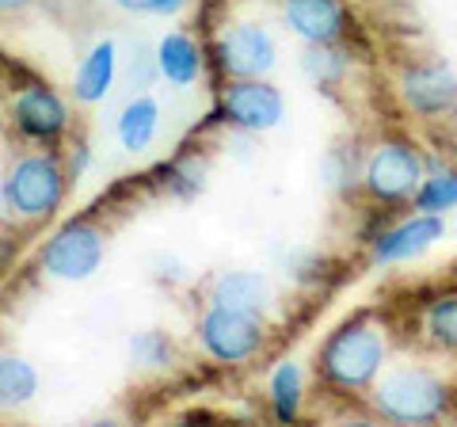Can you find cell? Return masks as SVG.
Returning <instances> with one entry per match:
<instances>
[{
  "instance_id": "8",
  "label": "cell",
  "mask_w": 457,
  "mask_h": 427,
  "mask_svg": "<svg viewBox=\"0 0 457 427\" xmlns=\"http://www.w3.org/2000/svg\"><path fill=\"white\" fill-rule=\"evenodd\" d=\"M213 54H218V69L233 80L267 77L278 62V46H275V38H270V31L263 23H248V20L225 27Z\"/></svg>"
},
{
  "instance_id": "13",
  "label": "cell",
  "mask_w": 457,
  "mask_h": 427,
  "mask_svg": "<svg viewBox=\"0 0 457 427\" xmlns=\"http://www.w3.org/2000/svg\"><path fill=\"white\" fill-rule=\"evenodd\" d=\"M270 302H275V290H270L263 272H225L210 287V306L252 313V317H263Z\"/></svg>"
},
{
  "instance_id": "9",
  "label": "cell",
  "mask_w": 457,
  "mask_h": 427,
  "mask_svg": "<svg viewBox=\"0 0 457 427\" xmlns=\"http://www.w3.org/2000/svg\"><path fill=\"white\" fill-rule=\"evenodd\" d=\"M400 99L411 115L420 119H442L457 107V73L446 62H423L408 65L400 73Z\"/></svg>"
},
{
  "instance_id": "14",
  "label": "cell",
  "mask_w": 457,
  "mask_h": 427,
  "mask_svg": "<svg viewBox=\"0 0 457 427\" xmlns=\"http://www.w3.org/2000/svg\"><path fill=\"white\" fill-rule=\"evenodd\" d=\"M156 73H161L171 88H191L203 77V50L187 31H168L156 42Z\"/></svg>"
},
{
  "instance_id": "26",
  "label": "cell",
  "mask_w": 457,
  "mask_h": 427,
  "mask_svg": "<svg viewBox=\"0 0 457 427\" xmlns=\"http://www.w3.org/2000/svg\"><path fill=\"white\" fill-rule=\"evenodd\" d=\"M23 8H31V0H0V12H4V16H12V12H23Z\"/></svg>"
},
{
  "instance_id": "17",
  "label": "cell",
  "mask_w": 457,
  "mask_h": 427,
  "mask_svg": "<svg viewBox=\"0 0 457 427\" xmlns=\"http://www.w3.org/2000/svg\"><path fill=\"white\" fill-rule=\"evenodd\" d=\"M270 416H275L278 423H294L297 416H302V397H305V374L297 363H278L275 374H270Z\"/></svg>"
},
{
  "instance_id": "16",
  "label": "cell",
  "mask_w": 457,
  "mask_h": 427,
  "mask_svg": "<svg viewBox=\"0 0 457 427\" xmlns=\"http://www.w3.org/2000/svg\"><path fill=\"white\" fill-rule=\"evenodd\" d=\"M114 130H119L122 149H130V153L149 149L156 130H161V104H156L153 96H134L130 104L122 107L119 126H114Z\"/></svg>"
},
{
  "instance_id": "12",
  "label": "cell",
  "mask_w": 457,
  "mask_h": 427,
  "mask_svg": "<svg viewBox=\"0 0 457 427\" xmlns=\"http://www.w3.org/2000/svg\"><path fill=\"white\" fill-rule=\"evenodd\" d=\"M12 115H16L20 134L31 141H57L69 130L65 99L54 88H46V84H27V88H20L16 104H12Z\"/></svg>"
},
{
  "instance_id": "3",
  "label": "cell",
  "mask_w": 457,
  "mask_h": 427,
  "mask_svg": "<svg viewBox=\"0 0 457 427\" xmlns=\"http://www.w3.org/2000/svg\"><path fill=\"white\" fill-rule=\"evenodd\" d=\"M69 172L54 153H35L12 164V172L0 183V198L4 206L23 222H42L62 206Z\"/></svg>"
},
{
  "instance_id": "23",
  "label": "cell",
  "mask_w": 457,
  "mask_h": 427,
  "mask_svg": "<svg viewBox=\"0 0 457 427\" xmlns=\"http://www.w3.org/2000/svg\"><path fill=\"white\" fill-rule=\"evenodd\" d=\"M153 77H161V73H156V58H149L145 50H137L134 62H130V80H134V88H149Z\"/></svg>"
},
{
  "instance_id": "11",
  "label": "cell",
  "mask_w": 457,
  "mask_h": 427,
  "mask_svg": "<svg viewBox=\"0 0 457 427\" xmlns=\"http://www.w3.org/2000/svg\"><path fill=\"white\" fill-rule=\"evenodd\" d=\"M286 27L309 42H343L351 31V12L343 0H282Z\"/></svg>"
},
{
  "instance_id": "28",
  "label": "cell",
  "mask_w": 457,
  "mask_h": 427,
  "mask_svg": "<svg viewBox=\"0 0 457 427\" xmlns=\"http://www.w3.org/2000/svg\"><path fill=\"white\" fill-rule=\"evenodd\" d=\"M450 146H453V153H457V122H453V134H450Z\"/></svg>"
},
{
  "instance_id": "22",
  "label": "cell",
  "mask_w": 457,
  "mask_h": 427,
  "mask_svg": "<svg viewBox=\"0 0 457 427\" xmlns=\"http://www.w3.org/2000/svg\"><path fill=\"white\" fill-rule=\"evenodd\" d=\"M171 359H176V344H171L164 332L145 329V332H134L130 336V363L134 366L164 370V366H171Z\"/></svg>"
},
{
  "instance_id": "25",
  "label": "cell",
  "mask_w": 457,
  "mask_h": 427,
  "mask_svg": "<svg viewBox=\"0 0 457 427\" xmlns=\"http://www.w3.org/2000/svg\"><path fill=\"white\" fill-rule=\"evenodd\" d=\"M187 4H191V0H145L149 16H179Z\"/></svg>"
},
{
  "instance_id": "2",
  "label": "cell",
  "mask_w": 457,
  "mask_h": 427,
  "mask_svg": "<svg viewBox=\"0 0 457 427\" xmlns=\"http://www.w3.org/2000/svg\"><path fill=\"white\" fill-rule=\"evenodd\" d=\"M374 408L393 423H431L450 412V386L427 366H393L374 378Z\"/></svg>"
},
{
  "instance_id": "15",
  "label": "cell",
  "mask_w": 457,
  "mask_h": 427,
  "mask_svg": "<svg viewBox=\"0 0 457 427\" xmlns=\"http://www.w3.org/2000/svg\"><path fill=\"white\" fill-rule=\"evenodd\" d=\"M114 73H119V50H114V42L111 38L96 42L92 54L77 69V80H73L77 99L80 104H104L114 84Z\"/></svg>"
},
{
  "instance_id": "20",
  "label": "cell",
  "mask_w": 457,
  "mask_h": 427,
  "mask_svg": "<svg viewBox=\"0 0 457 427\" xmlns=\"http://www.w3.org/2000/svg\"><path fill=\"white\" fill-rule=\"evenodd\" d=\"M347 50H339V42H309L302 54V73L317 84V88H332L347 77Z\"/></svg>"
},
{
  "instance_id": "6",
  "label": "cell",
  "mask_w": 457,
  "mask_h": 427,
  "mask_svg": "<svg viewBox=\"0 0 457 427\" xmlns=\"http://www.w3.org/2000/svg\"><path fill=\"white\" fill-rule=\"evenodd\" d=\"M198 339H203L210 359L233 366V363H248V359L260 355L263 339H267V329H263V317L210 306L206 317L198 321Z\"/></svg>"
},
{
  "instance_id": "24",
  "label": "cell",
  "mask_w": 457,
  "mask_h": 427,
  "mask_svg": "<svg viewBox=\"0 0 457 427\" xmlns=\"http://www.w3.org/2000/svg\"><path fill=\"white\" fill-rule=\"evenodd\" d=\"M88 164H92V146L88 141H77L73 153H69V168H65L69 180H80L84 172H88Z\"/></svg>"
},
{
  "instance_id": "27",
  "label": "cell",
  "mask_w": 457,
  "mask_h": 427,
  "mask_svg": "<svg viewBox=\"0 0 457 427\" xmlns=\"http://www.w3.org/2000/svg\"><path fill=\"white\" fill-rule=\"evenodd\" d=\"M114 8L134 12V16H137V12H149V8H145V0H114Z\"/></svg>"
},
{
  "instance_id": "1",
  "label": "cell",
  "mask_w": 457,
  "mask_h": 427,
  "mask_svg": "<svg viewBox=\"0 0 457 427\" xmlns=\"http://www.w3.org/2000/svg\"><path fill=\"white\" fill-rule=\"evenodd\" d=\"M385 332L378 329L374 321H347L324 339L320 347V378L332 389L343 393H359L366 386H374V378L381 374L385 366Z\"/></svg>"
},
{
  "instance_id": "19",
  "label": "cell",
  "mask_w": 457,
  "mask_h": 427,
  "mask_svg": "<svg viewBox=\"0 0 457 427\" xmlns=\"http://www.w3.org/2000/svg\"><path fill=\"white\" fill-rule=\"evenodd\" d=\"M423 168H431V176H423L416 198L420 214H446L457 206V168L442 164V161H427Z\"/></svg>"
},
{
  "instance_id": "7",
  "label": "cell",
  "mask_w": 457,
  "mask_h": 427,
  "mask_svg": "<svg viewBox=\"0 0 457 427\" xmlns=\"http://www.w3.org/2000/svg\"><path fill=\"white\" fill-rule=\"evenodd\" d=\"M218 119H225L228 126H237L245 134H267L286 119V99L263 77H245L221 92Z\"/></svg>"
},
{
  "instance_id": "4",
  "label": "cell",
  "mask_w": 457,
  "mask_h": 427,
  "mask_svg": "<svg viewBox=\"0 0 457 427\" xmlns=\"http://www.w3.org/2000/svg\"><path fill=\"white\" fill-rule=\"evenodd\" d=\"M427 176L423 156L408 141H381V146L366 156L362 168V188L378 203H408L420 191V183Z\"/></svg>"
},
{
  "instance_id": "10",
  "label": "cell",
  "mask_w": 457,
  "mask_h": 427,
  "mask_svg": "<svg viewBox=\"0 0 457 427\" xmlns=\"http://www.w3.org/2000/svg\"><path fill=\"white\" fill-rule=\"evenodd\" d=\"M446 237V222H442V214H416V218H404L389 225V230H381L374 240H370V255H374V264H408L423 255L431 245Z\"/></svg>"
},
{
  "instance_id": "18",
  "label": "cell",
  "mask_w": 457,
  "mask_h": 427,
  "mask_svg": "<svg viewBox=\"0 0 457 427\" xmlns=\"http://www.w3.org/2000/svg\"><path fill=\"white\" fill-rule=\"evenodd\" d=\"M35 393H38L35 366L20 359V355H0V412L31 405Z\"/></svg>"
},
{
  "instance_id": "5",
  "label": "cell",
  "mask_w": 457,
  "mask_h": 427,
  "mask_svg": "<svg viewBox=\"0 0 457 427\" xmlns=\"http://www.w3.org/2000/svg\"><path fill=\"white\" fill-rule=\"evenodd\" d=\"M104 230L92 222H69L62 225L42 248V272L62 282H84L104 264Z\"/></svg>"
},
{
  "instance_id": "21",
  "label": "cell",
  "mask_w": 457,
  "mask_h": 427,
  "mask_svg": "<svg viewBox=\"0 0 457 427\" xmlns=\"http://www.w3.org/2000/svg\"><path fill=\"white\" fill-rule=\"evenodd\" d=\"M427 339L442 351H457V290H442L423 309Z\"/></svg>"
}]
</instances>
